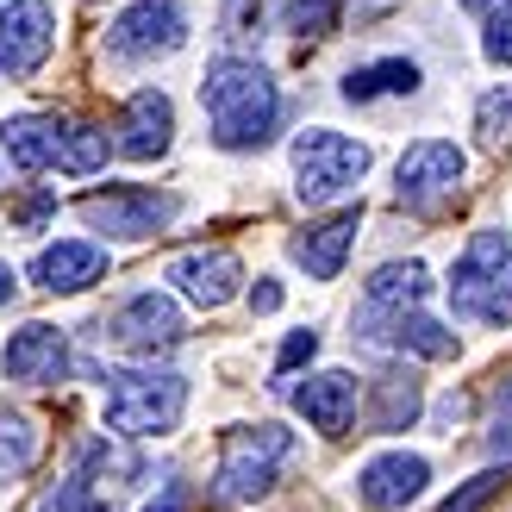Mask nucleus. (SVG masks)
Returning <instances> with one entry per match:
<instances>
[{"instance_id":"1","label":"nucleus","mask_w":512,"mask_h":512,"mask_svg":"<svg viewBox=\"0 0 512 512\" xmlns=\"http://www.w3.org/2000/svg\"><path fill=\"white\" fill-rule=\"evenodd\" d=\"M200 107L219 150H263L281 125V88L256 57H213L200 75Z\"/></svg>"},{"instance_id":"2","label":"nucleus","mask_w":512,"mask_h":512,"mask_svg":"<svg viewBox=\"0 0 512 512\" xmlns=\"http://www.w3.org/2000/svg\"><path fill=\"white\" fill-rule=\"evenodd\" d=\"M107 425L119 438H163L188 413V381L175 369H107Z\"/></svg>"},{"instance_id":"3","label":"nucleus","mask_w":512,"mask_h":512,"mask_svg":"<svg viewBox=\"0 0 512 512\" xmlns=\"http://www.w3.org/2000/svg\"><path fill=\"white\" fill-rule=\"evenodd\" d=\"M288 450H294L288 425H232L219 438V475H213L219 500H232V506L269 500L275 481H281V463H288Z\"/></svg>"},{"instance_id":"4","label":"nucleus","mask_w":512,"mask_h":512,"mask_svg":"<svg viewBox=\"0 0 512 512\" xmlns=\"http://www.w3.org/2000/svg\"><path fill=\"white\" fill-rule=\"evenodd\" d=\"M369 175V144H356L331 125H313V132L294 138V194L306 207H325V200L350 194Z\"/></svg>"},{"instance_id":"5","label":"nucleus","mask_w":512,"mask_h":512,"mask_svg":"<svg viewBox=\"0 0 512 512\" xmlns=\"http://www.w3.org/2000/svg\"><path fill=\"white\" fill-rule=\"evenodd\" d=\"M463 175H469L463 144H450V138H419V144L394 163V194H400V207H413V213H438L444 200H456Z\"/></svg>"},{"instance_id":"6","label":"nucleus","mask_w":512,"mask_h":512,"mask_svg":"<svg viewBox=\"0 0 512 512\" xmlns=\"http://www.w3.org/2000/svg\"><path fill=\"white\" fill-rule=\"evenodd\" d=\"M75 213L107 238H157L163 225L182 213V200L157 194V188H94V194L75 200Z\"/></svg>"},{"instance_id":"7","label":"nucleus","mask_w":512,"mask_h":512,"mask_svg":"<svg viewBox=\"0 0 512 512\" xmlns=\"http://www.w3.org/2000/svg\"><path fill=\"white\" fill-rule=\"evenodd\" d=\"M188 44V13L182 0H132L113 25H107V50L119 63H150Z\"/></svg>"},{"instance_id":"8","label":"nucleus","mask_w":512,"mask_h":512,"mask_svg":"<svg viewBox=\"0 0 512 512\" xmlns=\"http://www.w3.org/2000/svg\"><path fill=\"white\" fill-rule=\"evenodd\" d=\"M188 338V325H182V306H175L169 294H132L119 306V313L107 319V344L125 350V356H163Z\"/></svg>"},{"instance_id":"9","label":"nucleus","mask_w":512,"mask_h":512,"mask_svg":"<svg viewBox=\"0 0 512 512\" xmlns=\"http://www.w3.org/2000/svg\"><path fill=\"white\" fill-rule=\"evenodd\" d=\"M50 44H57V13H50V0H0V75H7V82L44 69Z\"/></svg>"},{"instance_id":"10","label":"nucleus","mask_w":512,"mask_h":512,"mask_svg":"<svg viewBox=\"0 0 512 512\" xmlns=\"http://www.w3.org/2000/svg\"><path fill=\"white\" fill-rule=\"evenodd\" d=\"M0 375L19 381V388H57V381L69 375V338H63V325H19L7 350H0Z\"/></svg>"},{"instance_id":"11","label":"nucleus","mask_w":512,"mask_h":512,"mask_svg":"<svg viewBox=\"0 0 512 512\" xmlns=\"http://www.w3.org/2000/svg\"><path fill=\"white\" fill-rule=\"evenodd\" d=\"M425 481H431L425 456L388 450V456H369V463L356 469V500H363L369 512H400V506H413L425 494Z\"/></svg>"},{"instance_id":"12","label":"nucleus","mask_w":512,"mask_h":512,"mask_svg":"<svg viewBox=\"0 0 512 512\" xmlns=\"http://www.w3.org/2000/svg\"><path fill=\"white\" fill-rule=\"evenodd\" d=\"M356 338H369V344H388V350H413V356H425V363H450L456 350V331H444L438 319H425L419 306L413 313H363L356 319Z\"/></svg>"},{"instance_id":"13","label":"nucleus","mask_w":512,"mask_h":512,"mask_svg":"<svg viewBox=\"0 0 512 512\" xmlns=\"http://www.w3.org/2000/svg\"><path fill=\"white\" fill-rule=\"evenodd\" d=\"M119 157H132V163H157L169 157V144H175V107H169V94L163 88H138L132 100H125V113H119Z\"/></svg>"},{"instance_id":"14","label":"nucleus","mask_w":512,"mask_h":512,"mask_svg":"<svg viewBox=\"0 0 512 512\" xmlns=\"http://www.w3.org/2000/svg\"><path fill=\"white\" fill-rule=\"evenodd\" d=\"M294 406H300V419L313 425V431H325V438H344V431L356 425V406H363V394H356V375H344V369H319V375H306V381H294Z\"/></svg>"},{"instance_id":"15","label":"nucleus","mask_w":512,"mask_h":512,"mask_svg":"<svg viewBox=\"0 0 512 512\" xmlns=\"http://www.w3.org/2000/svg\"><path fill=\"white\" fill-rule=\"evenodd\" d=\"M356 232H363V207H344V213H331V219H319V225H306V232L288 244V256H294V263L313 275V281H338V269H344Z\"/></svg>"},{"instance_id":"16","label":"nucleus","mask_w":512,"mask_h":512,"mask_svg":"<svg viewBox=\"0 0 512 512\" xmlns=\"http://www.w3.org/2000/svg\"><path fill=\"white\" fill-rule=\"evenodd\" d=\"M169 281L182 288L194 306H225V300H238V281H244V263L232 250H188V256H175L169 263Z\"/></svg>"},{"instance_id":"17","label":"nucleus","mask_w":512,"mask_h":512,"mask_svg":"<svg viewBox=\"0 0 512 512\" xmlns=\"http://www.w3.org/2000/svg\"><path fill=\"white\" fill-rule=\"evenodd\" d=\"M107 275V250L100 244H82V238H63V244H44L32 256V281L44 294H82Z\"/></svg>"},{"instance_id":"18","label":"nucleus","mask_w":512,"mask_h":512,"mask_svg":"<svg viewBox=\"0 0 512 512\" xmlns=\"http://www.w3.org/2000/svg\"><path fill=\"white\" fill-rule=\"evenodd\" d=\"M57 138H63L57 113H13V119H0V150H7L13 169H25V175L57 169Z\"/></svg>"},{"instance_id":"19","label":"nucleus","mask_w":512,"mask_h":512,"mask_svg":"<svg viewBox=\"0 0 512 512\" xmlns=\"http://www.w3.org/2000/svg\"><path fill=\"white\" fill-rule=\"evenodd\" d=\"M512 244H506V232H475L469 238V250L450 263V306H456V319H475V300H481V288H488V275H494V263L506 256Z\"/></svg>"},{"instance_id":"20","label":"nucleus","mask_w":512,"mask_h":512,"mask_svg":"<svg viewBox=\"0 0 512 512\" xmlns=\"http://www.w3.org/2000/svg\"><path fill=\"white\" fill-rule=\"evenodd\" d=\"M425 294H431V275H425L419 256H406V263H381L363 281V313H413Z\"/></svg>"},{"instance_id":"21","label":"nucleus","mask_w":512,"mask_h":512,"mask_svg":"<svg viewBox=\"0 0 512 512\" xmlns=\"http://www.w3.org/2000/svg\"><path fill=\"white\" fill-rule=\"evenodd\" d=\"M425 413V394H419V375L413 369H394V375H375L369 388V431H406Z\"/></svg>"},{"instance_id":"22","label":"nucleus","mask_w":512,"mask_h":512,"mask_svg":"<svg viewBox=\"0 0 512 512\" xmlns=\"http://www.w3.org/2000/svg\"><path fill=\"white\" fill-rule=\"evenodd\" d=\"M419 88V63L413 57H375V63H356L344 75V100L369 107V100H388V94H413Z\"/></svg>"},{"instance_id":"23","label":"nucleus","mask_w":512,"mask_h":512,"mask_svg":"<svg viewBox=\"0 0 512 512\" xmlns=\"http://www.w3.org/2000/svg\"><path fill=\"white\" fill-rule=\"evenodd\" d=\"M113 150H119V144L100 132V125H63V138H57V169H63V175H100Z\"/></svg>"},{"instance_id":"24","label":"nucleus","mask_w":512,"mask_h":512,"mask_svg":"<svg viewBox=\"0 0 512 512\" xmlns=\"http://www.w3.org/2000/svg\"><path fill=\"white\" fill-rule=\"evenodd\" d=\"M38 425L25 413H0V475H25L38 463Z\"/></svg>"},{"instance_id":"25","label":"nucleus","mask_w":512,"mask_h":512,"mask_svg":"<svg viewBox=\"0 0 512 512\" xmlns=\"http://www.w3.org/2000/svg\"><path fill=\"white\" fill-rule=\"evenodd\" d=\"M281 25L294 38H331L338 32V0H281Z\"/></svg>"},{"instance_id":"26","label":"nucleus","mask_w":512,"mask_h":512,"mask_svg":"<svg viewBox=\"0 0 512 512\" xmlns=\"http://www.w3.org/2000/svg\"><path fill=\"white\" fill-rule=\"evenodd\" d=\"M475 319L481 325H512V250L494 263V275H488V288H481V300H475Z\"/></svg>"},{"instance_id":"27","label":"nucleus","mask_w":512,"mask_h":512,"mask_svg":"<svg viewBox=\"0 0 512 512\" xmlns=\"http://www.w3.org/2000/svg\"><path fill=\"white\" fill-rule=\"evenodd\" d=\"M481 57L494 69H512V0H494L481 19Z\"/></svg>"},{"instance_id":"28","label":"nucleus","mask_w":512,"mask_h":512,"mask_svg":"<svg viewBox=\"0 0 512 512\" xmlns=\"http://www.w3.org/2000/svg\"><path fill=\"white\" fill-rule=\"evenodd\" d=\"M38 512H113V500L94 488V481H82V475H69V481H57V494H44V506Z\"/></svg>"},{"instance_id":"29","label":"nucleus","mask_w":512,"mask_h":512,"mask_svg":"<svg viewBox=\"0 0 512 512\" xmlns=\"http://www.w3.org/2000/svg\"><path fill=\"white\" fill-rule=\"evenodd\" d=\"M506 481H512V463H506V469H481V475L469 481V488H456L438 512H481L494 494H506Z\"/></svg>"},{"instance_id":"30","label":"nucleus","mask_w":512,"mask_h":512,"mask_svg":"<svg viewBox=\"0 0 512 512\" xmlns=\"http://www.w3.org/2000/svg\"><path fill=\"white\" fill-rule=\"evenodd\" d=\"M475 132H481V144H506V138H512V88L481 94V107H475Z\"/></svg>"},{"instance_id":"31","label":"nucleus","mask_w":512,"mask_h":512,"mask_svg":"<svg viewBox=\"0 0 512 512\" xmlns=\"http://www.w3.org/2000/svg\"><path fill=\"white\" fill-rule=\"evenodd\" d=\"M50 213H57V194H50V188H25L7 207V225H13V232H38Z\"/></svg>"},{"instance_id":"32","label":"nucleus","mask_w":512,"mask_h":512,"mask_svg":"<svg viewBox=\"0 0 512 512\" xmlns=\"http://www.w3.org/2000/svg\"><path fill=\"white\" fill-rule=\"evenodd\" d=\"M494 450L512 463V375L500 381V406H494Z\"/></svg>"},{"instance_id":"33","label":"nucleus","mask_w":512,"mask_h":512,"mask_svg":"<svg viewBox=\"0 0 512 512\" xmlns=\"http://www.w3.org/2000/svg\"><path fill=\"white\" fill-rule=\"evenodd\" d=\"M313 350H319V331H294V338L281 344V356H275V369L288 375V369H300V363H313Z\"/></svg>"},{"instance_id":"34","label":"nucleus","mask_w":512,"mask_h":512,"mask_svg":"<svg viewBox=\"0 0 512 512\" xmlns=\"http://www.w3.org/2000/svg\"><path fill=\"white\" fill-rule=\"evenodd\" d=\"M144 512H194V488H188V481H169L163 500H150Z\"/></svg>"},{"instance_id":"35","label":"nucleus","mask_w":512,"mask_h":512,"mask_svg":"<svg viewBox=\"0 0 512 512\" xmlns=\"http://www.w3.org/2000/svg\"><path fill=\"white\" fill-rule=\"evenodd\" d=\"M250 313H281V281H256V288H250Z\"/></svg>"},{"instance_id":"36","label":"nucleus","mask_w":512,"mask_h":512,"mask_svg":"<svg viewBox=\"0 0 512 512\" xmlns=\"http://www.w3.org/2000/svg\"><path fill=\"white\" fill-rule=\"evenodd\" d=\"M13 294H19V275L0 263V306H13Z\"/></svg>"},{"instance_id":"37","label":"nucleus","mask_w":512,"mask_h":512,"mask_svg":"<svg viewBox=\"0 0 512 512\" xmlns=\"http://www.w3.org/2000/svg\"><path fill=\"white\" fill-rule=\"evenodd\" d=\"M463 413H469V400H463V394H450V400L438 406V419H450V425H456V419H463Z\"/></svg>"}]
</instances>
